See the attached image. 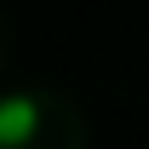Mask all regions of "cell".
Returning a JSON list of instances; mask_svg holds the SVG:
<instances>
[{"instance_id": "6da1fadb", "label": "cell", "mask_w": 149, "mask_h": 149, "mask_svg": "<svg viewBox=\"0 0 149 149\" xmlns=\"http://www.w3.org/2000/svg\"><path fill=\"white\" fill-rule=\"evenodd\" d=\"M35 126H40V103L35 97H0V149H17V143H29L35 138Z\"/></svg>"}]
</instances>
